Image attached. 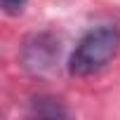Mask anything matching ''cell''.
Here are the masks:
<instances>
[{"label":"cell","mask_w":120,"mask_h":120,"mask_svg":"<svg viewBox=\"0 0 120 120\" xmlns=\"http://www.w3.org/2000/svg\"><path fill=\"white\" fill-rule=\"evenodd\" d=\"M120 52V28L113 24L87 31L75 45L68 59V73L75 78H90L104 71Z\"/></svg>","instance_id":"obj_1"},{"label":"cell","mask_w":120,"mask_h":120,"mask_svg":"<svg viewBox=\"0 0 120 120\" xmlns=\"http://www.w3.org/2000/svg\"><path fill=\"white\" fill-rule=\"evenodd\" d=\"M59 54H61V42H59V38L54 33L40 31V33H31L21 42L19 61H21V66L28 73L45 75V73L54 71V66L59 64Z\"/></svg>","instance_id":"obj_2"},{"label":"cell","mask_w":120,"mask_h":120,"mask_svg":"<svg viewBox=\"0 0 120 120\" xmlns=\"http://www.w3.org/2000/svg\"><path fill=\"white\" fill-rule=\"evenodd\" d=\"M28 115L33 118H68V108L52 94H38L28 101Z\"/></svg>","instance_id":"obj_3"},{"label":"cell","mask_w":120,"mask_h":120,"mask_svg":"<svg viewBox=\"0 0 120 120\" xmlns=\"http://www.w3.org/2000/svg\"><path fill=\"white\" fill-rule=\"evenodd\" d=\"M3 3V12L10 17H19L26 7V0H0Z\"/></svg>","instance_id":"obj_4"}]
</instances>
